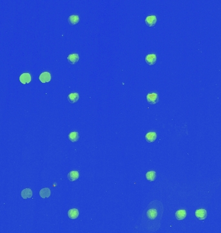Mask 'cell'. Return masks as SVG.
I'll use <instances>...</instances> for the list:
<instances>
[{"mask_svg":"<svg viewBox=\"0 0 221 233\" xmlns=\"http://www.w3.org/2000/svg\"><path fill=\"white\" fill-rule=\"evenodd\" d=\"M21 196H22V198L24 199L31 198L32 196V192L30 189H25L21 192Z\"/></svg>","mask_w":221,"mask_h":233,"instance_id":"obj_15","label":"cell"},{"mask_svg":"<svg viewBox=\"0 0 221 233\" xmlns=\"http://www.w3.org/2000/svg\"><path fill=\"white\" fill-rule=\"evenodd\" d=\"M157 138V134L155 132H149L146 134L145 139L148 143H154Z\"/></svg>","mask_w":221,"mask_h":233,"instance_id":"obj_9","label":"cell"},{"mask_svg":"<svg viewBox=\"0 0 221 233\" xmlns=\"http://www.w3.org/2000/svg\"><path fill=\"white\" fill-rule=\"evenodd\" d=\"M80 95L78 94V93H71L70 94H69L67 96L68 101L70 102V103L74 104L77 102L78 100H79Z\"/></svg>","mask_w":221,"mask_h":233,"instance_id":"obj_10","label":"cell"},{"mask_svg":"<svg viewBox=\"0 0 221 233\" xmlns=\"http://www.w3.org/2000/svg\"><path fill=\"white\" fill-rule=\"evenodd\" d=\"M20 81L24 85L29 84L31 82V75L28 73H24L20 76Z\"/></svg>","mask_w":221,"mask_h":233,"instance_id":"obj_4","label":"cell"},{"mask_svg":"<svg viewBox=\"0 0 221 233\" xmlns=\"http://www.w3.org/2000/svg\"><path fill=\"white\" fill-rule=\"evenodd\" d=\"M156 60L157 58L155 54H149L145 58V61L149 65H155V63L156 62Z\"/></svg>","mask_w":221,"mask_h":233,"instance_id":"obj_7","label":"cell"},{"mask_svg":"<svg viewBox=\"0 0 221 233\" xmlns=\"http://www.w3.org/2000/svg\"><path fill=\"white\" fill-rule=\"evenodd\" d=\"M68 137L69 141H71L72 143H76L79 139V134L77 132H72L69 134Z\"/></svg>","mask_w":221,"mask_h":233,"instance_id":"obj_17","label":"cell"},{"mask_svg":"<svg viewBox=\"0 0 221 233\" xmlns=\"http://www.w3.org/2000/svg\"><path fill=\"white\" fill-rule=\"evenodd\" d=\"M146 180L149 181H154L156 178V172L155 171H149L146 174Z\"/></svg>","mask_w":221,"mask_h":233,"instance_id":"obj_18","label":"cell"},{"mask_svg":"<svg viewBox=\"0 0 221 233\" xmlns=\"http://www.w3.org/2000/svg\"><path fill=\"white\" fill-rule=\"evenodd\" d=\"M68 217L72 220H75L79 216V211L77 208H71L68 211Z\"/></svg>","mask_w":221,"mask_h":233,"instance_id":"obj_12","label":"cell"},{"mask_svg":"<svg viewBox=\"0 0 221 233\" xmlns=\"http://www.w3.org/2000/svg\"><path fill=\"white\" fill-rule=\"evenodd\" d=\"M80 60L79 54L77 53H72L67 56V61L72 65H75Z\"/></svg>","mask_w":221,"mask_h":233,"instance_id":"obj_8","label":"cell"},{"mask_svg":"<svg viewBox=\"0 0 221 233\" xmlns=\"http://www.w3.org/2000/svg\"><path fill=\"white\" fill-rule=\"evenodd\" d=\"M51 190L49 188H43L40 191V196L41 198L45 199L50 197Z\"/></svg>","mask_w":221,"mask_h":233,"instance_id":"obj_16","label":"cell"},{"mask_svg":"<svg viewBox=\"0 0 221 233\" xmlns=\"http://www.w3.org/2000/svg\"><path fill=\"white\" fill-rule=\"evenodd\" d=\"M164 213L162 203L155 199L149 203L142 215L141 226L144 231L155 232L159 231Z\"/></svg>","mask_w":221,"mask_h":233,"instance_id":"obj_1","label":"cell"},{"mask_svg":"<svg viewBox=\"0 0 221 233\" xmlns=\"http://www.w3.org/2000/svg\"><path fill=\"white\" fill-rule=\"evenodd\" d=\"M39 80L41 83H47L49 82L51 80V73L47 71H45L41 73L39 76Z\"/></svg>","mask_w":221,"mask_h":233,"instance_id":"obj_3","label":"cell"},{"mask_svg":"<svg viewBox=\"0 0 221 233\" xmlns=\"http://www.w3.org/2000/svg\"><path fill=\"white\" fill-rule=\"evenodd\" d=\"M157 22V18L155 15L152 16H149L146 18L145 20V23L148 27H153L156 25Z\"/></svg>","mask_w":221,"mask_h":233,"instance_id":"obj_6","label":"cell"},{"mask_svg":"<svg viewBox=\"0 0 221 233\" xmlns=\"http://www.w3.org/2000/svg\"><path fill=\"white\" fill-rule=\"evenodd\" d=\"M186 211L184 209H181L177 210L175 213V218L177 220H183L186 218Z\"/></svg>","mask_w":221,"mask_h":233,"instance_id":"obj_13","label":"cell"},{"mask_svg":"<svg viewBox=\"0 0 221 233\" xmlns=\"http://www.w3.org/2000/svg\"><path fill=\"white\" fill-rule=\"evenodd\" d=\"M195 216L199 220H204L207 218V212L204 208H200L195 211Z\"/></svg>","mask_w":221,"mask_h":233,"instance_id":"obj_5","label":"cell"},{"mask_svg":"<svg viewBox=\"0 0 221 233\" xmlns=\"http://www.w3.org/2000/svg\"><path fill=\"white\" fill-rule=\"evenodd\" d=\"M80 22V17L78 15H71L68 18V22L71 25H76Z\"/></svg>","mask_w":221,"mask_h":233,"instance_id":"obj_14","label":"cell"},{"mask_svg":"<svg viewBox=\"0 0 221 233\" xmlns=\"http://www.w3.org/2000/svg\"><path fill=\"white\" fill-rule=\"evenodd\" d=\"M147 102L149 104L154 105L158 103L159 101V95L156 93H149L146 96Z\"/></svg>","mask_w":221,"mask_h":233,"instance_id":"obj_2","label":"cell"},{"mask_svg":"<svg viewBox=\"0 0 221 233\" xmlns=\"http://www.w3.org/2000/svg\"><path fill=\"white\" fill-rule=\"evenodd\" d=\"M80 174L78 171L76 170H73L71 171L70 172H69V174L67 175V177L69 180L70 181H76L78 178H79Z\"/></svg>","mask_w":221,"mask_h":233,"instance_id":"obj_11","label":"cell"}]
</instances>
